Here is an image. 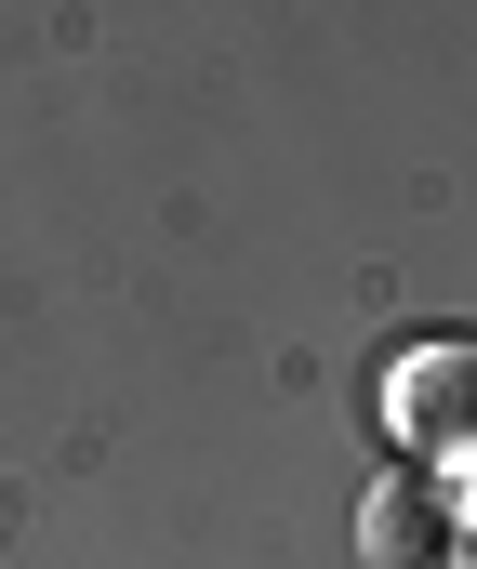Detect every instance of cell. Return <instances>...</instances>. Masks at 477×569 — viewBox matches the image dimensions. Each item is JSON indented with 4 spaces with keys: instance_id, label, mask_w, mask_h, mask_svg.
<instances>
[{
    "instance_id": "cell-1",
    "label": "cell",
    "mask_w": 477,
    "mask_h": 569,
    "mask_svg": "<svg viewBox=\"0 0 477 569\" xmlns=\"http://www.w3.org/2000/svg\"><path fill=\"white\" fill-rule=\"evenodd\" d=\"M385 425L411 437V463H477V331H438L385 371Z\"/></svg>"
},
{
    "instance_id": "cell-3",
    "label": "cell",
    "mask_w": 477,
    "mask_h": 569,
    "mask_svg": "<svg viewBox=\"0 0 477 569\" xmlns=\"http://www.w3.org/2000/svg\"><path fill=\"white\" fill-rule=\"evenodd\" d=\"M451 569H477V503H465V517H451Z\"/></svg>"
},
{
    "instance_id": "cell-2",
    "label": "cell",
    "mask_w": 477,
    "mask_h": 569,
    "mask_svg": "<svg viewBox=\"0 0 477 569\" xmlns=\"http://www.w3.org/2000/svg\"><path fill=\"white\" fill-rule=\"evenodd\" d=\"M358 557H371V569H425V557H451V503H438L425 477H385V490H371V517H358Z\"/></svg>"
}]
</instances>
